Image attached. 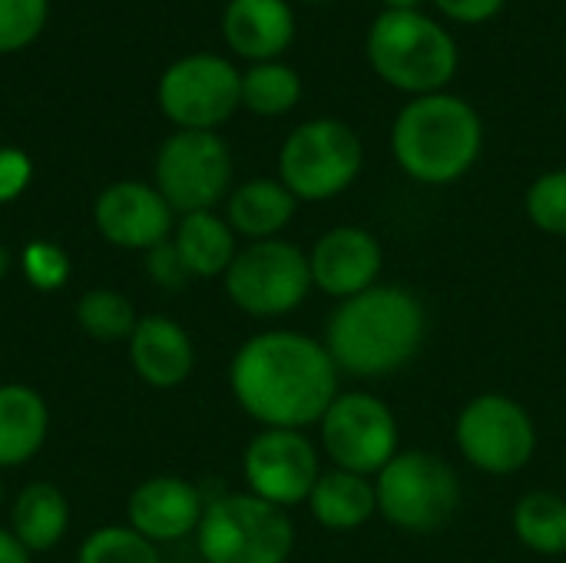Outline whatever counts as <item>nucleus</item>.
<instances>
[{"label":"nucleus","instance_id":"obj_1","mask_svg":"<svg viewBox=\"0 0 566 563\" xmlns=\"http://www.w3.org/2000/svg\"><path fill=\"white\" fill-rule=\"evenodd\" d=\"M229 388L262 428L302 431L318 425L338 398V368L318 338L269 329L239 345L229 365Z\"/></svg>","mask_w":566,"mask_h":563},{"label":"nucleus","instance_id":"obj_2","mask_svg":"<svg viewBox=\"0 0 566 563\" xmlns=\"http://www.w3.org/2000/svg\"><path fill=\"white\" fill-rule=\"evenodd\" d=\"M428 338V309L405 285H385L338 302L325 325V348L338 375L365 382L391 378L408 368Z\"/></svg>","mask_w":566,"mask_h":563},{"label":"nucleus","instance_id":"obj_3","mask_svg":"<svg viewBox=\"0 0 566 563\" xmlns=\"http://www.w3.org/2000/svg\"><path fill=\"white\" fill-rule=\"evenodd\" d=\"M484 149L481 113L454 93L408 100L391 123V156L424 186H451L474 169Z\"/></svg>","mask_w":566,"mask_h":563},{"label":"nucleus","instance_id":"obj_4","mask_svg":"<svg viewBox=\"0 0 566 563\" xmlns=\"http://www.w3.org/2000/svg\"><path fill=\"white\" fill-rule=\"evenodd\" d=\"M365 56L378 80L411 100L444 93L461 63L451 30L421 10H381L368 27Z\"/></svg>","mask_w":566,"mask_h":563},{"label":"nucleus","instance_id":"obj_5","mask_svg":"<svg viewBox=\"0 0 566 563\" xmlns=\"http://www.w3.org/2000/svg\"><path fill=\"white\" fill-rule=\"evenodd\" d=\"M206 563H285L295 548L289 511L255 494H222L206 501L196 528Z\"/></svg>","mask_w":566,"mask_h":563},{"label":"nucleus","instance_id":"obj_6","mask_svg":"<svg viewBox=\"0 0 566 563\" xmlns=\"http://www.w3.org/2000/svg\"><path fill=\"white\" fill-rule=\"evenodd\" d=\"M365 166L361 136L332 116L295 126L279 149V179L298 202H325L355 186Z\"/></svg>","mask_w":566,"mask_h":563},{"label":"nucleus","instance_id":"obj_7","mask_svg":"<svg viewBox=\"0 0 566 563\" xmlns=\"http://www.w3.org/2000/svg\"><path fill=\"white\" fill-rule=\"evenodd\" d=\"M375 491L378 514L405 534H434L448 528L464 498L458 471L421 448L398 451L375 478Z\"/></svg>","mask_w":566,"mask_h":563},{"label":"nucleus","instance_id":"obj_8","mask_svg":"<svg viewBox=\"0 0 566 563\" xmlns=\"http://www.w3.org/2000/svg\"><path fill=\"white\" fill-rule=\"evenodd\" d=\"M153 186L172 212H209L232 189V153L219 133L176 129L163 139L153 159Z\"/></svg>","mask_w":566,"mask_h":563},{"label":"nucleus","instance_id":"obj_9","mask_svg":"<svg viewBox=\"0 0 566 563\" xmlns=\"http://www.w3.org/2000/svg\"><path fill=\"white\" fill-rule=\"evenodd\" d=\"M229 302L255 319H279L295 312L312 292L308 252L285 239L249 242L235 252L222 275Z\"/></svg>","mask_w":566,"mask_h":563},{"label":"nucleus","instance_id":"obj_10","mask_svg":"<svg viewBox=\"0 0 566 563\" xmlns=\"http://www.w3.org/2000/svg\"><path fill=\"white\" fill-rule=\"evenodd\" d=\"M454 445L481 475L507 478L534 461L537 425L517 398L484 392L461 408L454 421Z\"/></svg>","mask_w":566,"mask_h":563},{"label":"nucleus","instance_id":"obj_11","mask_svg":"<svg viewBox=\"0 0 566 563\" xmlns=\"http://www.w3.org/2000/svg\"><path fill=\"white\" fill-rule=\"evenodd\" d=\"M156 103L176 129L216 133L242 106V73L219 53L179 56L163 70Z\"/></svg>","mask_w":566,"mask_h":563},{"label":"nucleus","instance_id":"obj_12","mask_svg":"<svg viewBox=\"0 0 566 563\" xmlns=\"http://www.w3.org/2000/svg\"><path fill=\"white\" fill-rule=\"evenodd\" d=\"M318 438L338 471L378 478L401 451L395 411L371 392H338L318 421Z\"/></svg>","mask_w":566,"mask_h":563},{"label":"nucleus","instance_id":"obj_13","mask_svg":"<svg viewBox=\"0 0 566 563\" xmlns=\"http://www.w3.org/2000/svg\"><path fill=\"white\" fill-rule=\"evenodd\" d=\"M242 475L249 494L285 511L308 501L315 481L322 478V465L305 431L262 428L242 455Z\"/></svg>","mask_w":566,"mask_h":563},{"label":"nucleus","instance_id":"obj_14","mask_svg":"<svg viewBox=\"0 0 566 563\" xmlns=\"http://www.w3.org/2000/svg\"><path fill=\"white\" fill-rule=\"evenodd\" d=\"M172 206L159 196L156 186L139 179H119L109 183L96 202H93V222L96 232L116 246L133 252H149L153 246L166 242L176 229Z\"/></svg>","mask_w":566,"mask_h":563},{"label":"nucleus","instance_id":"obj_15","mask_svg":"<svg viewBox=\"0 0 566 563\" xmlns=\"http://www.w3.org/2000/svg\"><path fill=\"white\" fill-rule=\"evenodd\" d=\"M312 285L345 302L378 285L385 269V249L375 232L361 226H335L308 252Z\"/></svg>","mask_w":566,"mask_h":563},{"label":"nucleus","instance_id":"obj_16","mask_svg":"<svg viewBox=\"0 0 566 563\" xmlns=\"http://www.w3.org/2000/svg\"><path fill=\"white\" fill-rule=\"evenodd\" d=\"M202 511H206L202 491L172 475L143 481L129 494V508H126L129 528L153 544H172L196 534Z\"/></svg>","mask_w":566,"mask_h":563},{"label":"nucleus","instance_id":"obj_17","mask_svg":"<svg viewBox=\"0 0 566 563\" xmlns=\"http://www.w3.org/2000/svg\"><path fill=\"white\" fill-rule=\"evenodd\" d=\"M222 40L249 63L279 60L295 40V10L289 0H229L222 10Z\"/></svg>","mask_w":566,"mask_h":563},{"label":"nucleus","instance_id":"obj_18","mask_svg":"<svg viewBox=\"0 0 566 563\" xmlns=\"http://www.w3.org/2000/svg\"><path fill=\"white\" fill-rule=\"evenodd\" d=\"M129 362L149 388H176L192 375L196 348L176 319L143 315L129 335Z\"/></svg>","mask_w":566,"mask_h":563},{"label":"nucleus","instance_id":"obj_19","mask_svg":"<svg viewBox=\"0 0 566 563\" xmlns=\"http://www.w3.org/2000/svg\"><path fill=\"white\" fill-rule=\"evenodd\" d=\"M298 199L282 186V179H249L235 186L226 199V222L235 236L252 242L279 239V232L295 219Z\"/></svg>","mask_w":566,"mask_h":563},{"label":"nucleus","instance_id":"obj_20","mask_svg":"<svg viewBox=\"0 0 566 563\" xmlns=\"http://www.w3.org/2000/svg\"><path fill=\"white\" fill-rule=\"evenodd\" d=\"M305 504L325 531H358L378 514L375 478H361L338 468L322 471Z\"/></svg>","mask_w":566,"mask_h":563},{"label":"nucleus","instance_id":"obj_21","mask_svg":"<svg viewBox=\"0 0 566 563\" xmlns=\"http://www.w3.org/2000/svg\"><path fill=\"white\" fill-rule=\"evenodd\" d=\"M50 431V411L30 385H0V468L36 458Z\"/></svg>","mask_w":566,"mask_h":563},{"label":"nucleus","instance_id":"obj_22","mask_svg":"<svg viewBox=\"0 0 566 563\" xmlns=\"http://www.w3.org/2000/svg\"><path fill=\"white\" fill-rule=\"evenodd\" d=\"M172 246L179 249L192 279H222L239 252L232 226L209 212H189L172 229Z\"/></svg>","mask_w":566,"mask_h":563},{"label":"nucleus","instance_id":"obj_23","mask_svg":"<svg viewBox=\"0 0 566 563\" xmlns=\"http://www.w3.org/2000/svg\"><path fill=\"white\" fill-rule=\"evenodd\" d=\"M66 528H70V504L60 488L36 481L17 494L10 511V534L30 554L56 548L66 538Z\"/></svg>","mask_w":566,"mask_h":563},{"label":"nucleus","instance_id":"obj_24","mask_svg":"<svg viewBox=\"0 0 566 563\" xmlns=\"http://www.w3.org/2000/svg\"><path fill=\"white\" fill-rule=\"evenodd\" d=\"M517 541L544 557L566 554V498L557 491H531L514 508Z\"/></svg>","mask_w":566,"mask_h":563},{"label":"nucleus","instance_id":"obj_25","mask_svg":"<svg viewBox=\"0 0 566 563\" xmlns=\"http://www.w3.org/2000/svg\"><path fill=\"white\" fill-rule=\"evenodd\" d=\"M302 100V76L282 63H252L242 73V106L255 116H285Z\"/></svg>","mask_w":566,"mask_h":563},{"label":"nucleus","instance_id":"obj_26","mask_svg":"<svg viewBox=\"0 0 566 563\" xmlns=\"http://www.w3.org/2000/svg\"><path fill=\"white\" fill-rule=\"evenodd\" d=\"M133 302L116 289H90L76 302V325L96 342H123L136 329Z\"/></svg>","mask_w":566,"mask_h":563},{"label":"nucleus","instance_id":"obj_27","mask_svg":"<svg viewBox=\"0 0 566 563\" xmlns=\"http://www.w3.org/2000/svg\"><path fill=\"white\" fill-rule=\"evenodd\" d=\"M76 563H159V554L156 544L136 534L129 524H109L96 528L83 541Z\"/></svg>","mask_w":566,"mask_h":563},{"label":"nucleus","instance_id":"obj_28","mask_svg":"<svg viewBox=\"0 0 566 563\" xmlns=\"http://www.w3.org/2000/svg\"><path fill=\"white\" fill-rule=\"evenodd\" d=\"M524 209L541 232L566 236V169H551L537 176L524 196Z\"/></svg>","mask_w":566,"mask_h":563},{"label":"nucleus","instance_id":"obj_29","mask_svg":"<svg viewBox=\"0 0 566 563\" xmlns=\"http://www.w3.org/2000/svg\"><path fill=\"white\" fill-rule=\"evenodd\" d=\"M50 20V0H0V53L27 50Z\"/></svg>","mask_w":566,"mask_h":563},{"label":"nucleus","instance_id":"obj_30","mask_svg":"<svg viewBox=\"0 0 566 563\" xmlns=\"http://www.w3.org/2000/svg\"><path fill=\"white\" fill-rule=\"evenodd\" d=\"M20 265H23L27 282L33 289H40V292H56L70 279V256L56 242H46V239L27 242L23 256H20Z\"/></svg>","mask_w":566,"mask_h":563},{"label":"nucleus","instance_id":"obj_31","mask_svg":"<svg viewBox=\"0 0 566 563\" xmlns=\"http://www.w3.org/2000/svg\"><path fill=\"white\" fill-rule=\"evenodd\" d=\"M146 275H149L153 285L169 289V292L182 289L192 279L182 256H179V249L172 246V239H166V242H159V246H153L146 252Z\"/></svg>","mask_w":566,"mask_h":563},{"label":"nucleus","instance_id":"obj_32","mask_svg":"<svg viewBox=\"0 0 566 563\" xmlns=\"http://www.w3.org/2000/svg\"><path fill=\"white\" fill-rule=\"evenodd\" d=\"M33 179V163L17 146H0V206L13 202L27 192Z\"/></svg>","mask_w":566,"mask_h":563},{"label":"nucleus","instance_id":"obj_33","mask_svg":"<svg viewBox=\"0 0 566 563\" xmlns=\"http://www.w3.org/2000/svg\"><path fill=\"white\" fill-rule=\"evenodd\" d=\"M438 13L454 20V23H464V27H478V23H488L494 20L507 0H434Z\"/></svg>","mask_w":566,"mask_h":563},{"label":"nucleus","instance_id":"obj_34","mask_svg":"<svg viewBox=\"0 0 566 563\" xmlns=\"http://www.w3.org/2000/svg\"><path fill=\"white\" fill-rule=\"evenodd\" d=\"M0 563H30V551L3 528H0Z\"/></svg>","mask_w":566,"mask_h":563},{"label":"nucleus","instance_id":"obj_35","mask_svg":"<svg viewBox=\"0 0 566 563\" xmlns=\"http://www.w3.org/2000/svg\"><path fill=\"white\" fill-rule=\"evenodd\" d=\"M385 10H421L424 0H378Z\"/></svg>","mask_w":566,"mask_h":563},{"label":"nucleus","instance_id":"obj_36","mask_svg":"<svg viewBox=\"0 0 566 563\" xmlns=\"http://www.w3.org/2000/svg\"><path fill=\"white\" fill-rule=\"evenodd\" d=\"M7 272H10V252L0 246V282L7 279Z\"/></svg>","mask_w":566,"mask_h":563},{"label":"nucleus","instance_id":"obj_37","mask_svg":"<svg viewBox=\"0 0 566 563\" xmlns=\"http://www.w3.org/2000/svg\"><path fill=\"white\" fill-rule=\"evenodd\" d=\"M302 3H328V0H302Z\"/></svg>","mask_w":566,"mask_h":563},{"label":"nucleus","instance_id":"obj_38","mask_svg":"<svg viewBox=\"0 0 566 563\" xmlns=\"http://www.w3.org/2000/svg\"><path fill=\"white\" fill-rule=\"evenodd\" d=\"M0 504H3V484H0Z\"/></svg>","mask_w":566,"mask_h":563}]
</instances>
